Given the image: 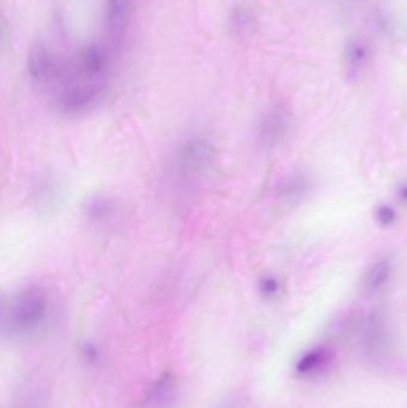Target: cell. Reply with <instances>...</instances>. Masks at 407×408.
<instances>
[{
  "label": "cell",
  "mask_w": 407,
  "mask_h": 408,
  "mask_svg": "<svg viewBox=\"0 0 407 408\" xmlns=\"http://www.w3.org/2000/svg\"><path fill=\"white\" fill-rule=\"evenodd\" d=\"M50 312L46 289L38 284L21 288L12 295L3 310V329L10 334L27 336L42 329Z\"/></svg>",
  "instance_id": "cell-1"
},
{
  "label": "cell",
  "mask_w": 407,
  "mask_h": 408,
  "mask_svg": "<svg viewBox=\"0 0 407 408\" xmlns=\"http://www.w3.org/2000/svg\"><path fill=\"white\" fill-rule=\"evenodd\" d=\"M213 162V144L205 137L193 136L176 152L173 176L180 184L190 186L210 171Z\"/></svg>",
  "instance_id": "cell-2"
},
{
  "label": "cell",
  "mask_w": 407,
  "mask_h": 408,
  "mask_svg": "<svg viewBox=\"0 0 407 408\" xmlns=\"http://www.w3.org/2000/svg\"><path fill=\"white\" fill-rule=\"evenodd\" d=\"M290 116L286 110L274 108L263 115L257 128V139L264 147H274L286 136Z\"/></svg>",
  "instance_id": "cell-3"
},
{
  "label": "cell",
  "mask_w": 407,
  "mask_h": 408,
  "mask_svg": "<svg viewBox=\"0 0 407 408\" xmlns=\"http://www.w3.org/2000/svg\"><path fill=\"white\" fill-rule=\"evenodd\" d=\"M178 399V381L172 373H165L152 383L144 400V408H173Z\"/></svg>",
  "instance_id": "cell-4"
},
{
  "label": "cell",
  "mask_w": 407,
  "mask_h": 408,
  "mask_svg": "<svg viewBox=\"0 0 407 408\" xmlns=\"http://www.w3.org/2000/svg\"><path fill=\"white\" fill-rule=\"evenodd\" d=\"M133 0H107L105 26L111 38H117L123 34L130 22Z\"/></svg>",
  "instance_id": "cell-5"
},
{
  "label": "cell",
  "mask_w": 407,
  "mask_h": 408,
  "mask_svg": "<svg viewBox=\"0 0 407 408\" xmlns=\"http://www.w3.org/2000/svg\"><path fill=\"white\" fill-rule=\"evenodd\" d=\"M391 273H392V261L387 258L381 259L374 263L368 268V271L365 272L362 280V287L367 293H375L387 283Z\"/></svg>",
  "instance_id": "cell-6"
},
{
  "label": "cell",
  "mask_w": 407,
  "mask_h": 408,
  "mask_svg": "<svg viewBox=\"0 0 407 408\" xmlns=\"http://www.w3.org/2000/svg\"><path fill=\"white\" fill-rule=\"evenodd\" d=\"M117 212V205L110 197L93 196L85 204V214L93 222H108Z\"/></svg>",
  "instance_id": "cell-7"
},
{
  "label": "cell",
  "mask_w": 407,
  "mask_h": 408,
  "mask_svg": "<svg viewBox=\"0 0 407 408\" xmlns=\"http://www.w3.org/2000/svg\"><path fill=\"white\" fill-rule=\"evenodd\" d=\"M328 351L323 348H312L304 352L295 363V373L301 376H309L319 371L328 362Z\"/></svg>",
  "instance_id": "cell-8"
},
{
  "label": "cell",
  "mask_w": 407,
  "mask_h": 408,
  "mask_svg": "<svg viewBox=\"0 0 407 408\" xmlns=\"http://www.w3.org/2000/svg\"><path fill=\"white\" fill-rule=\"evenodd\" d=\"M368 57V50L365 43L361 41H352L348 45L347 52H345V59L349 67L352 69H357L365 64Z\"/></svg>",
  "instance_id": "cell-9"
},
{
  "label": "cell",
  "mask_w": 407,
  "mask_h": 408,
  "mask_svg": "<svg viewBox=\"0 0 407 408\" xmlns=\"http://www.w3.org/2000/svg\"><path fill=\"white\" fill-rule=\"evenodd\" d=\"M375 220L380 226H392L396 221V209L389 204H381L375 210Z\"/></svg>",
  "instance_id": "cell-10"
},
{
  "label": "cell",
  "mask_w": 407,
  "mask_h": 408,
  "mask_svg": "<svg viewBox=\"0 0 407 408\" xmlns=\"http://www.w3.org/2000/svg\"><path fill=\"white\" fill-rule=\"evenodd\" d=\"M259 291L265 299H275L281 291V284L275 277H263L259 282Z\"/></svg>",
  "instance_id": "cell-11"
},
{
  "label": "cell",
  "mask_w": 407,
  "mask_h": 408,
  "mask_svg": "<svg viewBox=\"0 0 407 408\" xmlns=\"http://www.w3.org/2000/svg\"><path fill=\"white\" fill-rule=\"evenodd\" d=\"M81 353L84 355L85 359L91 361V362H96V361H98L99 359V351L97 350L95 345H83V348H81Z\"/></svg>",
  "instance_id": "cell-12"
},
{
  "label": "cell",
  "mask_w": 407,
  "mask_h": 408,
  "mask_svg": "<svg viewBox=\"0 0 407 408\" xmlns=\"http://www.w3.org/2000/svg\"><path fill=\"white\" fill-rule=\"evenodd\" d=\"M396 196H398V198H399L401 203L407 205V181H405V183H403V184H400V186H398V190H396Z\"/></svg>",
  "instance_id": "cell-13"
}]
</instances>
